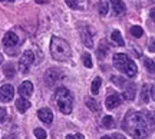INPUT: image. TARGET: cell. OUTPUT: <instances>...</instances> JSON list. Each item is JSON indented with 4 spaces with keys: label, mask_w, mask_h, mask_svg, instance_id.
Returning a JSON list of instances; mask_svg holds the SVG:
<instances>
[{
    "label": "cell",
    "mask_w": 155,
    "mask_h": 139,
    "mask_svg": "<svg viewBox=\"0 0 155 139\" xmlns=\"http://www.w3.org/2000/svg\"><path fill=\"white\" fill-rule=\"evenodd\" d=\"M106 52H108V47H106L104 43H101V45H99V49H98V56H99V57H105Z\"/></svg>",
    "instance_id": "cell-29"
},
{
    "label": "cell",
    "mask_w": 155,
    "mask_h": 139,
    "mask_svg": "<svg viewBox=\"0 0 155 139\" xmlns=\"http://www.w3.org/2000/svg\"><path fill=\"white\" fill-rule=\"evenodd\" d=\"M122 126L131 135L134 139H144L150 135L151 125L148 122V118L142 112L129 111L125 115V119L122 122Z\"/></svg>",
    "instance_id": "cell-1"
},
{
    "label": "cell",
    "mask_w": 155,
    "mask_h": 139,
    "mask_svg": "<svg viewBox=\"0 0 155 139\" xmlns=\"http://www.w3.org/2000/svg\"><path fill=\"white\" fill-rule=\"evenodd\" d=\"M50 53L55 60L66 62L68 59H71L72 50H71V46L68 45L66 40L58 37V36H53L50 40Z\"/></svg>",
    "instance_id": "cell-2"
},
{
    "label": "cell",
    "mask_w": 155,
    "mask_h": 139,
    "mask_svg": "<svg viewBox=\"0 0 155 139\" xmlns=\"http://www.w3.org/2000/svg\"><path fill=\"white\" fill-rule=\"evenodd\" d=\"M6 118H7V112L5 108H0V122H5Z\"/></svg>",
    "instance_id": "cell-30"
},
{
    "label": "cell",
    "mask_w": 155,
    "mask_h": 139,
    "mask_svg": "<svg viewBox=\"0 0 155 139\" xmlns=\"http://www.w3.org/2000/svg\"><path fill=\"white\" fill-rule=\"evenodd\" d=\"M38 118L42 121V122L46 123V125H50V123L53 122V113H52V111H50L49 108H42V109H39Z\"/></svg>",
    "instance_id": "cell-9"
},
{
    "label": "cell",
    "mask_w": 155,
    "mask_h": 139,
    "mask_svg": "<svg viewBox=\"0 0 155 139\" xmlns=\"http://www.w3.org/2000/svg\"><path fill=\"white\" fill-rule=\"evenodd\" d=\"M3 139H15V138H13V136H9V135H6Z\"/></svg>",
    "instance_id": "cell-35"
},
{
    "label": "cell",
    "mask_w": 155,
    "mask_h": 139,
    "mask_svg": "<svg viewBox=\"0 0 155 139\" xmlns=\"http://www.w3.org/2000/svg\"><path fill=\"white\" fill-rule=\"evenodd\" d=\"M35 136L38 139H46L48 138V134H46V131L42 128H36L35 129Z\"/></svg>",
    "instance_id": "cell-24"
},
{
    "label": "cell",
    "mask_w": 155,
    "mask_h": 139,
    "mask_svg": "<svg viewBox=\"0 0 155 139\" xmlns=\"http://www.w3.org/2000/svg\"><path fill=\"white\" fill-rule=\"evenodd\" d=\"M66 2V5L71 7V9H78L79 5L82 3V0H65Z\"/></svg>",
    "instance_id": "cell-27"
},
{
    "label": "cell",
    "mask_w": 155,
    "mask_h": 139,
    "mask_svg": "<svg viewBox=\"0 0 155 139\" xmlns=\"http://www.w3.org/2000/svg\"><path fill=\"white\" fill-rule=\"evenodd\" d=\"M98 10L102 16H105L106 13H108V3L105 2H99V5H98Z\"/></svg>",
    "instance_id": "cell-25"
},
{
    "label": "cell",
    "mask_w": 155,
    "mask_h": 139,
    "mask_svg": "<svg viewBox=\"0 0 155 139\" xmlns=\"http://www.w3.org/2000/svg\"><path fill=\"white\" fill-rule=\"evenodd\" d=\"M2 2H15V0H2Z\"/></svg>",
    "instance_id": "cell-36"
},
{
    "label": "cell",
    "mask_w": 155,
    "mask_h": 139,
    "mask_svg": "<svg viewBox=\"0 0 155 139\" xmlns=\"http://www.w3.org/2000/svg\"><path fill=\"white\" fill-rule=\"evenodd\" d=\"M82 60H83V65L86 67H92V59H91V55H89V53H83Z\"/></svg>",
    "instance_id": "cell-26"
},
{
    "label": "cell",
    "mask_w": 155,
    "mask_h": 139,
    "mask_svg": "<svg viewBox=\"0 0 155 139\" xmlns=\"http://www.w3.org/2000/svg\"><path fill=\"white\" fill-rule=\"evenodd\" d=\"M13 95H15V89L12 85H3L0 88V100L2 102H10L13 99Z\"/></svg>",
    "instance_id": "cell-8"
},
{
    "label": "cell",
    "mask_w": 155,
    "mask_h": 139,
    "mask_svg": "<svg viewBox=\"0 0 155 139\" xmlns=\"http://www.w3.org/2000/svg\"><path fill=\"white\" fill-rule=\"evenodd\" d=\"M63 78V75H62L61 70H58V69H49L46 75H45V80H46V83L48 86H53L55 83H58L59 80H62Z\"/></svg>",
    "instance_id": "cell-7"
},
{
    "label": "cell",
    "mask_w": 155,
    "mask_h": 139,
    "mask_svg": "<svg viewBox=\"0 0 155 139\" xmlns=\"http://www.w3.org/2000/svg\"><path fill=\"white\" fill-rule=\"evenodd\" d=\"M33 60H35V55L32 50H26L22 55L20 60H19V69H20V72H22L23 75H26V73L29 72L30 66L33 65Z\"/></svg>",
    "instance_id": "cell-6"
},
{
    "label": "cell",
    "mask_w": 155,
    "mask_h": 139,
    "mask_svg": "<svg viewBox=\"0 0 155 139\" xmlns=\"http://www.w3.org/2000/svg\"><path fill=\"white\" fill-rule=\"evenodd\" d=\"M131 34H132L134 37H141L144 34V30H142L141 26H132L131 27Z\"/></svg>",
    "instance_id": "cell-22"
},
{
    "label": "cell",
    "mask_w": 155,
    "mask_h": 139,
    "mask_svg": "<svg viewBox=\"0 0 155 139\" xmlns=\"http://www.w3.org/2000/svg\"><path fill=\"white\" fill-rule=\"evenodd\" d=\"M66 139H85L82 134H75V135H68Z\"/></svg>",
    "instance_id": "cell-31"
},
{
    "label": "cell",
    "mask_w": 155,
    "mask_h": 139,
    "mask_svg": "<svg viewBox=\"0 0 155 139\" xmlns=\"http://www.w3.org/2000/svg\"><path fill=\"white\" fill-rule=\"evenodd\" d=\"M144 63H145V67L148 69V72H150L151 75H154V60H152V59H147Z\"/></svg>",
    "instance_id": "cell-28"
},
{
    "label": "cell",
    "mask_w": 155,
    "mask_h": 139,
    "mask_svg": "<svg viewBox=\"0 0 155 139\" xmlns=\"http://www.w3.org/2000/svg\"><path fill=\"white\" fill-rule=\"evenodd\" d=\"M111 139H125V136H122L121 134H114L111 135Z\"/></svg>",
    "instance_id": "cell-32"
},
{
    "label": "cell",
    "mask_w": 155,
    "mask_h": 139,
    "mask_svg": "<svg viewBox=\"0 0 155 139\" xmlns=\"http://www.w3.org/2000/svg\"><path fill=\"white\" fill-rule=\"evenodd\" d=\"M36 2H38V3H40V5H42V3H46L48 0H36Z\"/></svg>",
    "instance_id": "cell-34"
},
{
    "label": "cell",
    "mask_w": 155,
    "mask_h": 139,
    "mask_svg": "<svg viewBox=\"0 0 155 139\" xmlns=\"http://www.w3.org/2000/svg\"><path fill=\"white\" fill-rule=\"evenodd\" d=\"M55 100H56V105L59 108V111L65 115H69L72 112L73 108V98L71 92L66 89V88H59L56 89L55 92Z\"/></svg>",
    "instance_id": "cell-4"
},
{
    "label": "cell",
    "mask_w": 155,
    "mask_h": 139,
    "mask_svg": "<svg viewBox=\"0 0 155 139\" xmlns=\"http://www.w3.org/2000/svg\"><path fill=\"white\" fill-rule=\"evenodd\" d=\"M105 105L108 109H114V108H118V106L121 105V96L118 93H112L109 95L105 100Z\"/></svg>",
    "instance_id": "cell-11"
},
{
    "label": "cell",
    "mask_w": 155,
    "mask_h": 139,
    "mask_svg": "<svg viewBox=\"0 0 155 139\" xmlns=\"http://www.w3.org/2000/svg\"><path fill=\"white\" fill-rule=\"evenodd\" d=\"M23 40H25V37H20L16 30L7 32L5 34V37H3V46L6 47V53L12 56L16 55L17 49H19V46H20V43H22Z\"/></svg>",
    "instance_id": "cell-5"
},
{
    "label": "cell",
    "mask_w": 155,
    "mask_h": 139,
    "mask_svg": "<svg viewBox=\"0 0 155 139\" xmlns=\"http://www.w3.org/2000/svg\"><path fill=\"white\" fill-rule=\"evenodd\" d=\"M151 2H154V0H151Z\"/></svg>",
    "instance_id": "cell-38"
},
{
    "label": "cell",
    "mask_w": 155,
    "mask_h": 139,
    "mask_svg": "<svg viewBox=\"0 0 155 139\" xmlns=\"http://www.w3.org/2000/svg\"><path fill=\"white\" fill-rule=\"evenodd\" d=\"M0 63H2V56H0Z\"/></svg>",
    "instance_id": "cell-37"
},
{
    "label": "cell",
    "mask_w": 155,
    "mask_h": 139,
    "mask_svg": "<svg viewBox=\"0 0 155 139\" xmlns=\"http://www.w3.org/2000/svg\"><path fill=\"white\" fill-rule=\"evenodd\" d=\"M111 3H112V9H114L116 15H124L125 13L127 7H125V3L122 0H111Z\"/></svg>",
    "instance_id": "cell-14"
},
{
    "label": "cell",
    "mask_w": 155,
    "mask_h": 139,
    "mask_svg": "<svg viewBox=\"0 0 155 139\" xmlns=\"http://www.w3.org/2000/svg\"><path fill=\"white\" fill-rule=\"evenodd\" d=\"M101 85H102V79H101V78H95L94 82H92V88H91V92H92V95H98Z\"/></svg>",
    "instance_id": "cell-17"
},
{
    "label": "cell",
    "mask_w": 155,
    "mask_h": 139,
    "mask_svg": "<svg viewBox=\"0 0 155 139\" xmlns=\"http://www.w3.org/2000/svg\"><path fill=\"white\" fill-rule=\"evenodd\" d=\"M111 39H112V42H115L118 46H125V42H124V39H122L121 32H119V30H114V32H112Z\"/></svg>",
    "instance_id": "cell-16"
},
{
    "label": "cell",
    "mask_w": 155,
    "mask_h": 139,
    "mask_svg": "<svg viewBox=\"0 0 155 139\" xmlns=\"http://www.w3.org/2000/svg\"><path fill=\"white\" fill-rule=\"evenodd\" d=\"M81 33H82V42L85 43V46H86V47H92L94 40H92V34H91L89 27H83Z\"/></svg>",
    "instance_id": "cell-13"
},
{
    "label": "cell",
    "mask_w": 155,
    "mask_h": 139,
    "mask_svg": "<svg viewBox=\"0 0 155 139\" xmlns=\"http://www.w3.org/2000/svg\"><path fill=\"white\" fill-rule=\"evenodd\" d=\"M114 123H115V121H114V118L109 116V115H106L105 118H102V125H104L105 128H112Z\"/></svg>",
    "instance_id": "cell-21"
},
{
    "label": "cell",
    "mask_w": 155,
    "mask_h": 139,
    "mask_svg": "<svg viewBox=\"0 0 155 139\" xmlns=\"http://www.w3.org/2000/svg\"><path fill=\"white\" fill-rule=\"evenodd\" d=\"M122 98L125 100H132L134 98H135V85H134L132 82H128V85L124 88Z\"/></svg>",
    "instance_id": "cell-12"
},
{
    "label": "cell",
    "mask_w": 155,
    "mask_h": 139,
    "mask_svg": "<svg viewBox=\"0 0 155 139\" xmlns=\"http://www.w3.org/2000/svg\"><path fill=\"white\" fill-rule=\"evenodd\" d=\"M114 65L119 72L125 73L128 78H134L138 73V67L135 65V62L125 53H115L114 55Z\"/></svg>",
    "instance_id": "cell-3"
},
{
    "label": "cell",
    "mask_w": 155,
    "mask_h": 139,
    "mask_svg": "<svg viewBox=\"0 0 155 139\" xmlns=\"http://www.w3.org/2000/svg\"><path fill=\"white\" fill-rule=\"evenodd\" d=\"M5 75L7 78H13V76H15V66H13L12 63H9V65L5 66Z\"/></svg>",
    "instance_id": "cell-23"
},
{
    "label": "cell",
    "mask_w": 155,
    "mask_h": 139,
    "mask_svg": "<svg viewBox=\"0 0 155 139\" xmlns=\"http://www.w3.org/2000/svg\"><path fill=\"white\" fill-rule=\"evenodd\" d=\"M33 93V83L30 82V80H26V82H23L20 86H19V95H20V98H29L30 95Z\"/></svg>",
    "instance_id": "cell-10"
},
{
    "label": "cell",
    "mask_w": 155,
    "mask_h": 139,
    "mask_svg": "<svg viewBox=\"0 0 155 139\" xmlns=\"http://www.w3.org/2000/svg\"><path fill=\"white\" fill-rule=\"evenodd\" d=\"M111 79H112V82H114L116 86H119V88H122V89H124V88L128 85L127 80H125L124 78H119V76H112Z\"/></svg>",
    "instance_id": "cell-19"
},
{
    "label": "cell",
    "mask_w": 155,
    "mask_h": 139,
    "mask_svg": "<svg viewBox=\"0 0 155 139\" xmlns=\"http://www.w3.org/2000/svg\"><path fill=\"white\" fill-rule=\"evenodd\" d=\"M148 93H151V86L144 85V86H142V93H141V95H142V100H144V102H148V100L151 99Z\"/></svg>",
    "instance_id": "cell-20"
},
{
    "label": "cell",
    "mask_w": 155,
    "mask_h": 139,
    "mask_svg": "<svg viewBox=\"0 0 155 139\" xmlns=\"http://www.w3.org/2000/svg\"><path fill=\"white\" fill-rule=\"evenodd\" d=\"M86 106H88L92 112L99 111V105H98V102H96L95 99H92V98H86Z\"/></svg>",
    "instance_id": "cell-18"
},
{
    "label": "cell",
    "mask_w": 155,
    "mask_h": 139,
    "mask_svg": "<svg viewBox=\"0 0 155 139\" xmlns=\"http://www.w3.org/2000/svg\"><path fill=\"white\" fill-rule=\"evenodd\" d=\"M150 52H152L154 53L155 49H154V39H151V45H150Z\"/></svg>",
    "instance_id": "cell-33"
},
{
    "label": "cell",
    "mask_w": 155,
    "mask_h": 139,
    "mask_svg": "<svg viewBox=\"0 0 155 139\" xmlns=\"http://www.w3.org/2000/svg\"><path fill=\"white\" fill-rule=\"evenodd\" d=\"M16 108L20 113H25V112L30 108V102H29L28 99H25V98H20V99L16 100Z\"/></svg>",
    "instance_id": "cell-15"
}]
</instances>
